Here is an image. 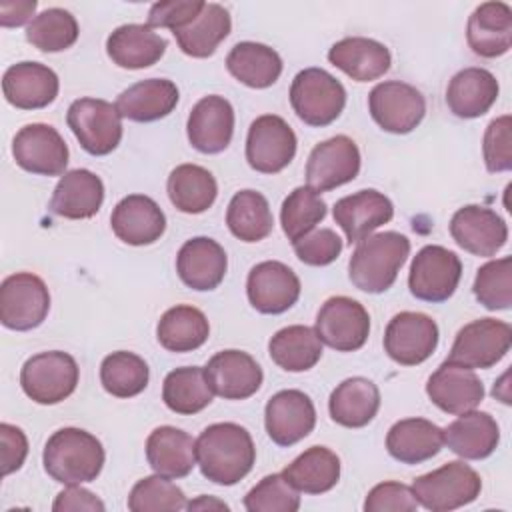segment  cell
Segmentation results:
<instances>
[{
    "mask_svg": "<svg viewBox=\"0 0 512 512\" xmlns=\"http://www.w3.org/2000/svg\"><path fill=\"white\" fill-rule=\"evenodd\" d=\"M256 448L250 432L234 422L210 424L196 438V464L204 478L234 486L254 466Z\"/></svg>",
    "mask_w": 512,
    "mask_h": 512,
    "instance_id": "obj_1",
    "label": "cell"
},
{
    "mask_svg": "<svg viewBox=\"0 0 512 512\" xmlns=\"http://www.w3.org/2000/svg\"><path fill=\"white\" fill-rule=\"evenodd\" d=\"M44 470L64 486L84 484L98 478L104 466L100 440L82 428H60L44 444Z\"/></svg>",
    "mask_w": 512,
    "mask_h": 512,
    "instance_id": "obj_2",
    "label": "cell"
},
{
    "mask_svg": "<svg viewBox=\"0 0 512 512\" xmlns=\"http://www.w3.org/2000/svg\"><path fill=\"white\" fill-rule=\"evenodd\" d=\"M410 254V240L394 230L370 234L358 242L348 262L350 282L368 294H382L394 282Z\"/></svg>",
    "mask_w": 512,
    "mask_h": 512,
    "instance_id": "obj_3",
    "label": "cell"
},
{
    "mask_svg": "<svg viewBox=\"0 0 512 512\" xmlns=\"http://www.w3.org/2000/svg\"><path fill=\"white\" fill-rule=\"evenodd\" d=\"M410 488L426 510L448 512L474 502L480 496L482 480L472 466L454 460L414 478Z\"/></svg>",
    "mask_w": 512,
    "mask_h": 512,
    "instance_id": "obj_4",
    "label": "cell"
},
{
    "mask_svg": "<svg viewBox=\"0 0 512 512\" xmlns=\"http://www.w3.org/2000/svg\"><path fill=\"white\" fill-rule=\"evenodd\" d=\"M290 104L296 116L308 126L332 124L346 106V90L322 68L300 70L290 86Z\"/></svg>",
    "mask_w": 512,
    "mask_h": 512,
    "instance_id": "obj_5",
    "label": "cell"
},
{
    "mask_svg": "<svg viewBox=\"0 0 512 512\" xmlns=\"http://www.w3.org/2000/svg\"><path fill=\"white\" fill-rule=\"evenodd\" d=\"M76 360L60 350L30 356L20 370V386L36 404H58L66 400L78 384Z\"/></svg>",
    "mask_w": 512,
    "mask_h": 512,
    "instance_id": "obj_6",
    "label": "cell"
},
{
    "mask_svg": "<svg viewBox=\"0 0 512 512\" xmlns=\"http://www.w3.org/2000/svg\"><path fill=\"white\" fill-rule=\"evenodd\" d=\"M66 122L80 146L92 156H106L122 140V116L116 104L102 98H78L66 112Z\"/></svg>",
    "mask_w": 512,
    "mask_h": 512,
    "instance_id": "obj_7",
    "label": "cell"
},
{
    "mask_svg": "<svg viewBox=\"0 0 512 512\" xmlns=\"http://www.w3.org/2000/svg\"><path fill=\"white\" fill-rule=\"evenodd\" d=\"M512 328L504 320L480 318L462 326L454 338L446 362L464 368H490L498 364L510 350Z\"/></svg>",
    "mask_w": 512,
    "mask_h": 512,
    "instance_id": "obj_8",
    "label": "cell"
},
{
    "mask_svg": "<svg viewBox=\"0 0 512 512\" xmlns=\"http://www.w3.org/2000/svg\"><path fill=\"white\" fill-rule=\"evenodd\" d=\"M50 310V294L44 280L32 272H16L0 286L2 326L26 332L44 322Z\"/></svg>",
    "mask_w": 512,
    "mask_h": 512,
    "instance_id": "obj_9",
    "label": "cell"
},
{
    "mask_svg": "<svg viewBox=\"0 0 512 512\" xmlns=\"http://www.w3.org/2000/svg\"><path fill=\"white\" fill-rule=\"evenodd\" d=\"M460 276L462 262L458 254L444 246L428 244L412 260L408 288L414 298L438 304L456 292Z\"/></svg>",
    "mask_w": 512,
    "mask_h": 512,
    "instance_id": "obj_10",
    "label": "cell"
},
{
    "mask_svg": "<svg viewBox=\"0 0 512 512\" xmlns=\"http://www.w3.org/2000/svg\"><path fill=\"white\" fill-rule=\"evenodd\" d=\"M368 110L382 130L390 134H408L422 122L426 114V100L416 86L400 80H388L370 90Z\"/></svg>",
    "mask_w": 512,
    "mask_h": 512,
    "instance_id": "obj_11",
    "label": "cell"
},
{
    "mask_svg": "<svg viewBox=\"0 0 512 512\" xmlns=\"http://www.w3.org/2000/svg\"><path fill=\"white\" fill-rule=\"evenodd\" d=\"M320 342L336 352L360 350L370 334V316L366 308L348 296L328 298L318 314L314 326Z\"/></svg>",
    "mask_w": 512,
    "mask_h": 512,
    "instance_id": "obj_12",
    "label": "cell"
},
{
    "mask_svg": "<svg viewBox=\"0 0 512 512\" xmlns=\"http://www.w3.org/2000/svg\"><path fill=\"white\" fill-rule=\"evenodd\" d=\"M296 144V134L284 118L262 114L248 128L246 160L256 172L276 174L294 160Z\"/></svg>",
    "mask_w": 512,
    "mask_h": 512,
    "instance_id": "obj_13",
    "label": "cell"
},
{
    "mask_svg": "<svg viewBox=\"0 0 512 512\" xmlns=\"http://www.w3.org/2000/svg\"><path fill=\"white\" fill-rule=\"evenodd\" d=\"M12 156L26 172L42 176L66 174L68 146L50 124L34 122L20 128L12 140Z\"/></svg>",
    "mask_w": 512,
    "mask_h": 512,
    "instance_id": "obj_14",
    "label": "cell"
},
{
    "mask_svg": "<svg viewBox=\"0 0 512 512\" xmlns=\"http://www.w3.org/2000/svg\"><path fill=\"white\" fill-rule=\"evenodd\" d=\"M360 172V150L344 134L316 144L306 162V182L314 192H328L352 182Z\"/></svg>",
    "mask_w": 512,
    "mask_h": 512,
    "instance_id": "obj_15",
    "label": "cell"
},
{
    "mask_svg": "<svg viewBox=\"0 0 512 512\" xmlns=\"http://www.w3.org/2000/svg\"><path fill=\"white\" fill-rule=\"evenodd\" d=\"M438 346V324L422 312H398L386 326L384 350L400 366H416Z\"/></svg>",
    "mask_w": 512,
    "mask_h": 512,
    "instance_id": "obj_16",
    "label": "cell"
},
{
    "mask_svg": "<svg viewBox=\"0 0 512 512\" xmlns=\"http://www.w3.org/2000/svg\"><path fill=\"white\" fill-rule=\"evenodd\" d=\"M246 294L260 314H282L300 298V280L284 262L264 260L248 272Z\"/></svg>",
    "mask_w": 512,
    "mask_h": 512,
    "instance_id": "obj_17",
    "label": "cell"
},
{
    "mask_svg": "<svg viewBox=\"0 0 512 512\" xmlns=\"http://www.w3.org/2000/svg\"><path fill=\"white\" fill-rule=\"evenodd\" d=\"M264 426L278 446H292L306 438L316 426V410L302 390H280L264 408Z\"/></svg>",
    "mask_w": 512,
    "mask_h": 512,
    "instance_id": "obj_18",
    "label": "cell"
},
{
    "mask_svg": "<svg viewBox=\"0 0 512 512\" xmlns=\"http://www.w3.org/2000/svg\"><path fill=\"white\" fill-rule=\"evenodd\" d=\"M454 242L474 256H494L508 240L506 222L490 208L468 204L454 212L450 220Z\"/></svg>",
    "mask_w": 512,
    "mask_h": 512,
    "instance_id": "obj_19",
    "label": "cell"
},
{
    "mask_svg": "<svg viewBox=\"0 0 512 512\" xmlns=\"http://www.w3.org/2000/svg\"><path fill=\"white\" fill-rule=\"evenodd\" d=\"M208 384L224 400H246L254 396L264 380L260 364L242 350H222L204 366Z\"/></svg>",
    "mask_w": 512,
    "mask_h": 512,
    "instance_id": "obj_20",
    "label": "cell"
},
{
    "mask_svg": "<svg viewBox=\"0 0 512 512\" xmlns=\"http://www.w3.org/2000/svg\"><path fill=\"white\" fill-rule=\"evenodd\" d=\"M186 132L190 144L202 154H218L228 148L234 134V108L218 96H204L190 110Z\"/></svg>",
    "mask_w": 512,
    "mask_h": 512,
    "instance_id": "obj_21",
    "label": "cell"
},
{
    "mask_svg": "<svg viewBox=\"0 0 512 512\" xmlns=\"http://www.w3.org/2000/svg\"><path fill=\"white\" fill-rule=\"evenodd\" d=\"M332 216L344 230L348 244H356L392 220L394 204L382 192L368 188L340 198L332 208Z\"/></svg>",
    "mask_w": 512,
    "mask_h": 512,
    "instance_id": "obj_22",
    "label": "cell"
},
{
    "mask_svg": "<svg viewBox=\"0 0 512 512\" xmlns=\"http://www.w3.org/2000/svg\"><path fill=\"white\" fill-rule=\"evenodd\" d=\"M426 394L442 412L462 414L484 400V384L474 370L444 360L428 378Z\"/></svg>",
    "mask_w": 512,
    "mask_h": 512,
    "instance_id": "obj_23",
    "label": "cell"
},
{
    "mask_svg": "<svg viewBox=\"0 0 512 512\" xmlns=\"http://www.w3.org/2000/svg\"><path fill=\"white\" fill-rule=\"evenodd\" d=\"M110 224L124 244L146 246L160 240L166 230V216L150 196L130 194L114 206Z\"/></svg>",
    "mask_w": 512,
    "mask_h": 512,
    "instance_id": "obj_24",
    "label": "cell"
},
{
    "mask_svg": "<svg viewBox=\"0 0 512 512\" xmlns=\"http://www.w3.org/2000/svg\"><path fill=\"white\" fill-rule=\"evenodd\" d=\"M58 76L40 62L12 64L2 76L4 98L20 110H40L58 96Z\"/></svg>",
    "mask_w": 512,
    "mask_h": 512,
    "instance_id": "obj_25",
    "label": "cell"
},
{
    "mask_svg": "<svg viewBox=\"0 0 512 512\" xmlns=\"http://www.w3.org/2000/svg\"><path fill=\"white\" fill-rule=\"evenodd\" d=\"M228 258L224 248L208 238L196 236L186 240L176 256V272L180 280L198 292L214 290L226 276Z\"/></svg>",
    "mask_w": 512,
    "mask_h": 512,
    "instance_id": "obj_26",
    "label": "cell"
},
{
    "mask_svg": "<svg viewBox=\"0 0 512 512\" xmlns=\"http://www.w3.org/2000/svg\"><path fill=\"white\" fill-rule=\"evenodd\" d=\"M466 40L474 54L498 58L512 46V8L506 2H484L474 8L466 26Z\"/></svg>",
    "mask_w": 512,
    "mask_h": 512,
    "instance_id": "obj_27",
    "label": "cell"
},
{
    "mask_svg": "<svg viewBox=\"0 0 512 512\" xmlns=\"http://www.w3.org/2000/svg\"><path fill=\"white\" fill-rule=\"evenodd\" d=\"M146 460L160 476L184 478L196 466V440L176 426H158L146 438Z\"/></svg>",
    "mask_w": 512,
    "mask_h": 512,
    "instance_id": "obj_28",
    "label": "cell"
},
{
    "mask_svg": "<svg viewBox=\"0 0 512 512\" xmlns=\"http://www.w3.org/2000/svg\"><path fill=\"white\" fill-rule=\"evenodd\" d=\"M332 66L348 74L356 82H372L390 70V50L372 38L350 36L342 38L328 50Z\"/></svg>",
    "mask_w": 512,
    "mask_h": 512,
    "instance_id": "obj_29",
    "label": "cell"
},
{
    "mask_svg": "<svg viewBox=\"0 0 512 512\" xmlns=\"http://www.w3.org/2000/svg\"><path fill=\"white\" fill-rule=\"evenodd\" d=\"M104 202V184L100 176L86 168L66 172L52 194L50 210L68 220H84L98 214Z\"/></svg>",
    "mask_w": 512,
    "mask_h": 512,
    "instance_id": "obj_30",
    "label": "cell"
},
{
    "mask_svg": "<svg viewBox=\"0 0 512 512\" xmlns=\"http://www.w3.org/2000/svg\"><path fill=\"white\" fill-rule=\"evenodd\" d=\"M442 434L448 450L464 460L488 458L500 442V428L496 420L488 412L478 410L458 414V418L450 422Z\"/></svg>",
    "mask_w": 512,
    "mask_h": 512,
    "instance_id": "obj_31",
    "label": "cell"
},
{
    "mask_svg": "<svg viewBox=\"0 0 512 512\" xmlns=\"http://www.w3.org/2000/svg\"><path fill=\"white\" fill-rule=\"evenodd\" d=\"M500 92L496 76L486 68H464L452 76L446 88V104L458 118H478L486 114Z\"/></svg>",
    "mask_w": 512,
    "mask_h": 512,
    "instance_id": "obj_32",
    "label": "cell"
},
{
    "mask_svg": "<svg viewBox=\"0 0 512 512\" xmlns=\"http://www.w3.org/2000/svg\"><path fill=\"white\" fill-rule=\"evenodd\" d=\"M106 52L116 66L142 70L164 56L166 40L148 24H124L108 36Z\"/></svg>",
    "mask_w": 512,
    "mask_h": 512,
    "instance_id": "obj_33",
    "label": "cell"
},
{
    "mask_svg": "<svg viewBox=\"0 0 512 512\" xmlns=\"http://www.w3.org/2000/svg\"><path fill=\"white\" fill-rule=\"evenodd\" d=\"M444 446L442 428L426 418H404L386 434L388 454L402 464H420L436 456Z\"/></svg>",
    "mask_w": 512,
    "mask_h": 512,
    "instance_id": "obj_34",
    "label": "cell"
},
{
    "mask_svg": "<svg viewBox=\"0 0 512 512\" xmlns=\"http://www.w3.org/2000/svg\"><path fill=\"white\" fill-rule=\"evenodd\" d=\"M178 88L166 78H148L132 84L116 98L122 118L132 122H154L166 118L178 104Z\"/></svg>",
    "mask_w": 512,
    "mask_h": 512,
    "instance_id": "obj_35",
    "label": "cell"
},
{
    "mask_svg": "<svg viewBox=\"0 0 512 512\" xmlns=\"http://www.w3.org/2000/svg\"><path fill=\"white\" fill-rule=\"evenodd\" d=\"M380 408L378 386L364 378L352 376L342 380L330 394V418L344 428H362L370 424Z\"/></svg>",
    "mask_w": 512,
    "mask_h": 512,
    "instance_id": "obj_36",
    "label": "cell"
},
{
    "mask_svg": "<svg viewBox=\"0 0 512 512\" xmlns=\"http://www.w3.org/2000/svg\"><path fill=\"white\" fill-rule=\"evenodd\" d=\"M232 20L224 6L206 2L202 12L184 28L174 30L180 50L192 58H208L216 52L218 44L230 34Z\"/></svg>",
    "mask_w": 512,
    "mask_h": 512,
    "instance_id": "obj_37",
    "label": "cell"
},
{
    "mask_svg": "<svg viewBox=\"0 0 512 512\" xmlns=\"http://www.w3.org/2000/svg\"><path fill=\"white\" fill-rule=\"evenodd\" d=\"M282 474L298 492L322 494L338 484L340 458L326 446H312L296 456Z\"/></svg>",
    "mask_w": 512,
    "mask_h": 512,
    "instance_id": "obj_38",
    "label": "cell"
},
{
    "mask_svg": "<svg viewBox=\"0 0 512 512\" xmlns=\"http://www.w3.org/2000/svg\"><path fill=\"white\" fill-rule=\"evenodd\" d=\"M226 68L250 88H268L282 74V58L266 44L238 42L226 56Z\"/></svg>",
    "mask_w": 512,
    "mask_h": 512,
    "instance_id": "obj_39",
    "label": "cell"
},
{
    "mask_svg": "<svg viewBox=\"0 0 512 512\" xmlns=\"http://www.w3.org/2000/svg\"><path fill=\"white\" fill-rule=\"evenodd\" d=\"M166 190L170 202L184 214L206 212L218 196L216 178L198 164L176 166L168 176Z\"/></svg>",
    "mask_w": 512,
    "mask_h": 512,
    "instance_id": "obj_40",
    "label": "cell"
},
{
    "mask_svg": "<svg viewBox=\"0 0 512 512\" xmlns=\"http://www.w3.org/2000/svg\"><path fill=\"white\" fill-rule=\"evenodd\" d=\"M208 334V318L188 304L168 308L156 326V338L168 352H192L208 340Z\"/></svg>",
    "mask_w": 512,
    "mask_h": 512,
    "instance_id": "obj_41",
    "label": "cell"
},
{
    "mask_svg": "<svg viewBox=\"0 0 512 512\" xmlns=\"http://www.w3.org/2000/svg\"><path fill=\"white\" fill-rule=\"evenodd\" d=\"M268 354L286 372H306L320 360L322 342L314 328L292 324L270 338Z\"/></svg>",
    "mask_w": 512,
    "mask_h": 512,
    "instance_id": "obj_42",
    "label": "cell"
},
{
    "mask_svg": "<svg viewBox=\"0 0 512 512\" xmlns=\"http://www.w3.org/2000/svg\"><path fill=\"white\" fill-rule=\"evenodd\" d=\"M214 398L206 372L200 366H184L166 374L162 400L176 414H198Z\"/></svg>",
    "mask_w": 512,
    "mask_h": 512,
    "instance_id": "obj_43",
    "label": "cell"
},
{
    "mask_svg": "<svg viewBox=\"0 0 512 512\" xmlns=\"http://www.w3.org/2000/svg\"><path fill=\"white\" fill-rule=\"evenodd\" d=\"M226 224L238 240L260 242L272 232L274 218L268 200L260 192L240 190L228 204Z\"/></svg>",
    "mask_w": 512,
    "mask_h": 512,
    "instance_id": "obj_44",
    "label": "cell"
},
{
    "mask_svg": "<svg viewBox=\"0 0 512 512\" xmlns=\"http://www.w3.org/2000/svg\"><path fill=\"white\" fill-rule=\"evenodd\" d=\"M148 378V364L134 352H112L100 364L102 388L116 398L138 396L148 386Z\"/></svg>",
    "mask_w": 512,
    "mask_h": 512,
    "instance_id": "obj_45",
    "label": "cell"
},
{
    "mask_svg": "<svg viewBox=\"0 0 512 512\" xmlns=\"http://www.w3.org/2000/svg\"><path fill=\"white\" fill-rule=\"evenodd\" d=\"M78 22L64 8H48L32 18L26 40L40 52H62L78 40Z\"/></svg>",
    "mask_w": 512,
    "mask_h": 512,
    "instance_id": "obj_46",
    "label": "cell"
},
{
    "mask_svg": "<svg viewBox=\"0 0 512 512\" xmlns=\"http://www.w3.org/2000/svg\"><path fill=\"white\" fill-rule=\"evenodd\" d=\"M326 216V202L308 186L294 188L282 202L280 224L290 242L302 238L316 228Z\"/></svg>",
    "mask_w": 512,
    "mask_h": 512,
    "instance_id": "obj_47",
    "label": "cell"
},
{
    "mask_svg": "<svg viewBox=\"0 0 512 512\" xmlns=\"http://www.w3.org/2000/svg\"><path fill=\"white\" fill-rule=\"evenodd\" d=\"M472 292L488 310H508L512 306V258L490 260L478 268Z\"/></svg>",
    "mask_w": 512,
    "mask_h": 512,
    "instance_id": "obj_48",
    "label": "cell"
},
{
    "mask_svg": "<svg viewBox=\"0 0 512 512\" xmlns=\"http://www.w3.org/2000/svg\"><path fill=\"white\" fill-rule=\"evenodd\" d=\"M186 496L166 476H146L134 484L128 496V508L132 512H176L186 508Z\"/></svg>",
    "mask_w": 512,
    "mask_h": 512,
    "instance_id": "obj_49",
    "label": "cell"
},
{
    "mask_svg": "<svg viewBox=\"0 0 512 512\" xmlns=\"http://www.w3.org/2000/svg\"><path fill=\"white\" fill-rule=\"evenodd\" d=\"M244 508L250 512H296L300 496L284 474H270L244 496Z\"/></svg>",
    "mask_w": 512,
    "mask_h": 512,
    "instance_id": "obj_50",
    "label": "cell"
},
{
    "mask_svg": "<svg viewBox=\"0 0 512 512\" xmlns=\"http://www.w3.org/2000/svg\"><path fill=\"white\" fill-rule=\"evenodd\" d=\"M482 154L486 170L492 174L512 168V118L508 114L494 118L486 126Z\"/></svg>",
    "mask_w": 512,
    "mask_h": 512,
    "instance_id": "obj_51",
    "label": "cell"
},
{
    "mask_svg": "<svg viewBox=\"0 0 512 512\" xmlns=\"http://www.w3.org/2000/svg\"><path fill=\"white\" fill-rule=\"evenodd\" d=\"M294 254L308 266H328L342 252V240L332 228H314L292 242Z\"/></svg>",
    "mask_w": 512,
    "mask_h": 512,
    "instance_id": "obj_52",
    "label": "cell"
},
{
    "mask_svg": "<svg viewBox=\"0 0 512 512\" xmlns=\"http://www.w3.org/2000/svg\"><path fill=\"white\" fill-rule=\"evenodd\" d=\"M416 508L418 500L412 488L402 482H380L364 500L366 512H412Z\"/></svg>",
    "mask_w": 512,
    "mask_h": 512,
    "instance_id": "obj_53",
    "label": "cell"
},
{
    "mask_svg": "<svg viewBox=\"0 0 512 512\" xmlns=\"http://www.w3.org/2000/svg\"><path fill=\"white\" fill-rule=\"evenodd\" d=\"M202 0H166L150 6L148 26L150 28H170L172 32L190 24L204 8Z\"/></svg>",
    "mask_w": 512,
    "mask_h": 512,
    "instance_id": "obj_54",
    "label": "cell"
},
{
    "mask_svg": "<svg viewBox=\"0 0 512 512\" xmlns=\"http://www.w3.org/2000/svg\"><path fill=\"white\" fill-rule=\"evenodd\" d=\"M0 452H2V476H8L22 468L28 454L26 434L8 422L0 424Z\"/></svg>",
    "mask_w": 512,
    "mask_h": 512,
    "instance_id": "obj_55",
    "label": "cell"
},
{
    "mask_svg": "<svg viewBox=\"0 0 512 512\" xmlns=\"http://www.w3.org/2000/svg\"><path fill=\"white\" fill-rule=\"evenodd\" d=\"M104 502L92 494L90 490L86 488H80V484H74V486H68L64 488L54 504H52V510L54 512H68V510H88V512H104Z\"/></svg>",
    "mask_w": 512,
    "mask_h": 512,
    "instance_id": "obj_56",
    "label": "cell"
},
{
    "mask_svg": "<svg viewBox=\"0 0 512 512\" xmlns=\"http://www.w3.org/2000/svg\"><path fill=\"white\" fill-rule=\"evenodd\" d=\"M36 10L34 0H16V2H0V24L4 28H14L26 24ZM32 22V20H30Z\"/></svg>",
    "mask_w": 512,
    "mask_h": 512,
    "instance_id": "obj_57",
    "label": "cell"
},
{
    "mask_svg": "<svg viewBox=\"0 0 512 512\" xmlns=\"http://www.w3.org/2000/svg\"><path fill=\"white\" fill-rule=\"evenodd\" d=\"M188 510H204V508H220V510H228V504L220 502V500H214V498H206V496H200L198 500L194 502H188L186 504Z\"/></svg>",
    "mask_w": 512,
    "mask_h": 512,
    "instance_id": "obj_58",
    "label": "cell"
}]
</instances>
